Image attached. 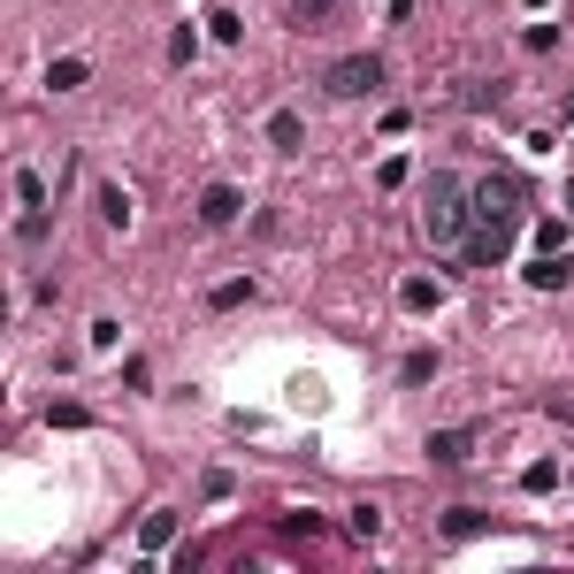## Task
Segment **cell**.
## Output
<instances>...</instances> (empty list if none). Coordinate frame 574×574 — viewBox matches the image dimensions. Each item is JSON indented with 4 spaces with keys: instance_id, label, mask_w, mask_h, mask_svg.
<instances>
[{
    "instance_id": "cell-6",
    "label": "cell",
    "mask_w": 574,
    "mask_h": 574,
    "mask_svg": "<svg viewBox=\"0 0 574 574\" xmlns=\"http://www.w3.org/2000/svg\"><path fill=\"white\" fill-rule=\"evenodd\" d=\"M399 306H407V314H436V306H444V284H436V277H407V284H399Z\"/></svg>"
},
{
    "instance_id": "cell-20",
    "label": "cell",
    "mask_w": 574,
    "mask_h": 574,
    "mask_svg": "<svg viewBox=\"0 0 574 574\" xmlns=\"http://www.w3.org/2000/svg\"><path fill=\"white\" fill-rule=\"evenodd\" d=\"M537 246L544 253H567V223H537Z\"/></svg>"
},
{
    "instance_id": "cell-3",
    "label": "cell",
    "mask_w": 574,
    "mask_h": 574,
    "mask_svg": "<svg viewBox=\"0 0 574 574\" xmlns=\"http://www.w3.org/2000/svg\"><path fill=\"white\" fill-rule=\"evenodd\" d=\"M337 100H360V93H376L383 85V62L376 54H345V62H329V77H322Z\"/></svg>"
},
{
    "instance_id": "cell-7",
    "label": "cell",
    "mask_w": 574,
    "mask_h": 574,
    "mask_svg": "<svg viewBox=\"0 0 574 574\" xmlns=\"http://www.w3.org/2000/svg\"><path fill=\"white\" fill-rule=\"evenodd\" d=\"M169 544H176V513H169V506H153V513L139 521V552H169Z\"/></svg>"
},
{
    "instance_id": "cell-9",
    "label": "cell",
    "mask_w": 574,
    "mask_h": 574,
    "mask_svg": "<svg viewBox=\"0 0 574 574\" xmlns=\"http://www.w3.org/2000/svg\"><path fill=\"white\" fill-rule=\"evenodd\" d=\"M467 444H475V430H436L430 436V459H436V467H459V459H467Z\"/></svg>"
},
{
    "instance_id": "cell-15",
    "label": "cell",
    "mask_w": 574,
    "mask_h": 574,
    "mask_svg": "<svg viewBox=\"0 0 574 574\" xmlns=\"http://www.w3.org/2000/svg\"><path fill=\"white\" fill-rule=\"evenodd\" d=\"M521 490H560V467H552V459H529V467H521Z\"/></svg>"
},
{
    "instance_id": "cell-4",
    "label": "cell",
    "mask_w": 574,
    "mask_h": 574,
    "mask_svg": "<svg viewBox=\"0 0 574 574\" xmlns=\"http://www.w3.org/2000/svg\"><path fill=\"white\" fill-rule=\"evenodd\" d=\"M15 199H23V223H15V230L39 246V238H46V176H39V169H15Z\"/></svg>"
},
{
    "instance_id": "cell-21",
    "label": "cell",
    "mask_w": 574,
    "mask_h": 574,
    "mask_svg": "<svg viewBox=\"0 0 574 574\" xmlns=\"http://www.w3.org/2000/svg\"><path fill=\"white\" fill-rule=\"evenodd\" d=\"M246 299H253V284H246V277H238V284H215V306H246Z\"/></svg>"
},
{
    "instance_id": "cell-22",
    "label": "cell",
    "mask_w": 574,
    "mask_h": 574,
    "mask_svg": "<svg viewBox=\"0 0 574 574\" xmlns=\"http://www.w3.org/2000/svg\"><path fill=\"white\" fill-rule=\"evenodd\" d=\"M567 207H574V176H567Z\"/></svg>"
},
{
    "instance_id": "cell-12",
    "label": "cell",
    "mask_w": 574,
    "mask_h": 574,
    "mask_svg": "<svg viewBox=\"0 0 574 574\" xmlns=\"http://www.w3.org/2000/svg\"><path fill=\"white\" fill-rule=\"evenodd\" d=\"M100 223L108 230H131V192L123 184H100Z\"/></svg>"
},
{
    "instance_id": "cell-5",
    "label": "cell",
    "mask_w": 574,
    "mask_h": 574,
    "mask_svg": "<svg viewBox=\"0 0 574 574\" xmlns=\"http://www.w3.org/2000/svg\"><path fill=\"white\" fill-rule=\"evenodd\" d=\"M238 215H246V192H238V184H207V192H199V223H207V230H230Z\"/></svg>"
},
{
    "instance_id": "cell-1",
    "label": "cell",
    "mask_w": 574,
    "mask_h": 574,
    "mask_svg": "<svg viewBox=\"0 0 574 574\" xmlns=\"http://www.w3.org/2000/svg\"><path fill=\"white\" fill-rule=\"evenodd\" d=\"M467 207H475V230H467V269H498L506 253H513V238H521V215H529V192H521V176H506V169H490L483 184H467Z\"/></svg>"
},
{
    "instance_id": "cell-11",
    "label": "cell",
    "mask_w": 574,
    "mask_h": 574,
    "mask_svg": "<svg viewBox=\"0 0 574 574\" xmlns=\"http://www.w3.org/2000/svg\"><path fill=\"white\" fill-rule=\"evenodd\" d=\"M567 277H574V261H567V253H544V261L529 269V284H537V291H567Z\"/></svg>"
},
{
    "instance_id": "cell-13",
    "label": "cell",
    "mask_w": 574,
    "mask_h": 574,
    "mask_svg": "<svg viewBox=\"0 0 574 574\" xmlns=\"http://www.w3.org/2000/svg\"><path fill=\"white\" fill-rule=\"evenodd\" d=\"M337 8H345V0H291V23H299V31H322Z\"/></svg>"
},
{
    "instance_id": "cell-18",
    "label": "cell",
    "mask_w": 574,
    "mask_h": 574,
    "mask_svg": "<svg viewBox=\"0 0 574 574\" xmlns=\"http://www.w3.org/2000/svg\"><path fill=\"white\" fill-rule=\"evenodd\" d=\"M207 31H215V39H223V46H230V39H238V31H246V23H238V15H230V8H215V15H207Z\"/></svg>"
},
{
    "instance_id": "cell-17",
    "label": "cell",
    "mask_w": 574,
    "mask_h": 574,
    "mask_svg": "<svg viewBox=\"0 0 574 574\" xmlns=\"http://www.w3.org/2000/svg\"><path fill=\"white\" fill-rule=\"evenodd\" d=\"M399 376H407V383H430V376H436V353H407V368H399Z\"/></svg>"
},
{
    "instance_id": "cell-8",
    "label": "cell",
    "mask_w": 574,
    "mask_h": 574,
    "mask_svg": "<svg viewBox=\"0 0 574 574\" xmlns=\"http://www.w3.org/2000/svg\"><path fill=\"white\" fill-rule=\"evenodd\" d=\"M483 529H490V513H475V506H452V513H444V537H452V544H475Z\"/></svg>"
},
{
    "instance_id": "cell-2",
    "label": "cell",
    "mask_w": 574,
    "mask_h": 574,
    "mask_svg": "<svg viewBox=\"0 0 574 574\" xmlns=\"http://www.w3.org/2000/svg\"><path fill=\"white\" fill-rule=\"evenodd\" d=\"M467 230H475L467 184H459L452 169H430V184H422V238H430V246H467Z\"/></svg>"
},
{
    "instance_id": "cell-10",
    "label": "cell",
    "mask_w": 574,
    "mask_h": 574,
    "mask_svg": "<svg viewBox=\"0 0 574 574\" xmlns=\"http://www.w3.org/2000/svg\"><path fill=\"white\" fill-rule=\"evenodd\" d=\"M269 145H277V153H299V145H306V123H299L291 108H277V116H269Z\"/></svg>"
},
{
    "instance_id": "cell-19",
    "label": "cell",
    "mask_w": 574,
    "mask_h": 574,
    "mask_svg": "<svg viewBox=\"0 0 574 574\" xmlns=\"http://www.w3.org/2000/svg\"><path fill=\"white\" fill-rule=\"evenodd\" d=\"M376 184H383V192H399V184H407V153H391V161L376 169Z\"/></svg>"
},
{
    "instance_id": "cell-16",
    "label": "cell",
    "mask_w": 574,
    "mask_h": 574,
    "mask_svg": "<svg viewBox=\"0 0 574 574\" xmlns=\"http://www.w3.org/2000/svg\"><path fill=\"white\" fill-rule=\"evenodd\" d=\"M353 537L376 544V537H383V513H376V506H353Z\"/></svg>"
},
{
    "instance_id": "cell-14",
    "label": "cell",
    "mask_w": 574,
    "mask_h": 574,
    "mask_svg": "<svg viewBox=\"0 0 574 574\" xmlns=\"http://www.w3.org/2000/svg\"><path fill=\"white\" fill-rule=\"evenodd\" d=\"M46 85H54V93H77V85H85V62H77V54H62V62L46 69Z\"/></svg>"
}]
</instances>
